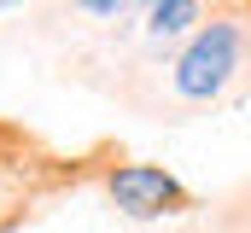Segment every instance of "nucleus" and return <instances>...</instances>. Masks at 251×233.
Instances as JSON below:
<instances>
[{"label":"nucleus","mask_w":251,"mask_h":233,"mask_svg":"<svg viewBox=\"0 0 251 233\" xmlns=\"http://www.w3.org/2000/svg\"><path fill=\"white\" fill-rule=\"evenodd\" d=\"M240 70V23L234 18H210L204 29H193V41L176 58V93L181 99H216Z\"/></svg>","instance_id":"f257e3e1"},{"label":"nucleus","mask_w":251,"mask_h":233,"mask_svg":"<svg viewBox=\"0 0 251 233\" xmlns=\"http://www.w3.org/2000/svg\"><path fill=\"white\" fill-rule=\"evenodd\" d=\"M105 192H111V204L134 216V222H152V216H170V210H181V181L170 169H158V163H123V169H111L105 181Z\"/></svg>","instance_id":"f03ea898"},{"label":"nucleus","mask_w":251,"mask_h":233,"mask_svg":"<svg viewBox=\"0 0 251 233\" xmlns=\"http://www.w3.org/2000/svg\"><path fill=\"white\" fill-rule=\"evenodd\" d=\"M6 6H18V0H0V12H6Z\"/></svg>","instance_id":"39448f33"},{"label":"nucleus","mask_w":251,"mask_h":233,"mask_svg":"<svg viewBox=\"0 0 251 233\" xmlns=\"http://www.w3.org/2000/svg\"><path fill=\"white\" fill-rule=\"evenodd\" d=\"M199 23V0H146V35L152 41H176Z\"/></svg>","instance_id":"7ed1b4c3"},{"label":"nucleus","mask_w":251,"mask_h":233,"mask_svg":"<svg viewBox=\"0 0 251 233\" xmlns=\"http://www.w3.org/2000/svg\"><path fill=\"white\" fill-rule=\"evenodd\" d=\"M70 6H82L88 18H117V12L128 6V0H70Z\"/></svg>","instance_id":"20e7f679"}]
</instances>
